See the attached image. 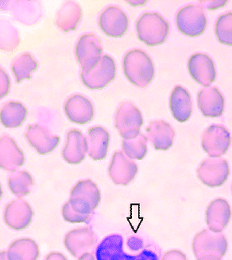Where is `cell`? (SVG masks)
I'll return each instance as SVG.
<instances>
[{"label": "cell", "mask_w": 232, "mask_h": 260, "mask_svg": "<svg viewBox=\"0 0 232 260\" xmlns=\"http://www.w3.org/2000/svg\"><path fill=\"white\" fill-rule=\"evenodd\" d=\"M95 257L96 260H160V252L141 237H130L125 241L120 234H111L97 245Z\"/></svg>", "instance_id": "6da1fadb"}, {"label": "cell", "mask_w": 232, "mask_h": 260, "mask_svg": "<svg viewBox=\"0 0 232 260\" xmlns=\"http://www.w3.org/2000/svg\"><path fill=\"white\" fill-rule=\"evenodd\" d=\"M192 248L197 260H222L227 251L228 242L223 233L203 229L194 237Z\"/></svg>", "instance_id": "7a4b0ae2"}, {"label": "cell", "mask_w": 232, "mask_h": 260, "mask_svg": "<svg viewBox=\"0 0 232 260\" xmlns=\"http://www.w3.org/2000/svg\"><path fill=\"white\" fill-rule=\"evenodd\" d=\"M124 73L130 82L145 88L152 81L155 68L151 58L141 50L130 51L123 60Z\"/></svg>", "instance_id": "3957f363"}, {"label": "cell", "mask_w": 232, "mask_h": 260, "mask_svg": "<svg viewBox=\"0 0 232 260\" xmlns=\"http://www.w3.org/2000/svg\"><path fill=\"white\" fill-rule=\"evenodd\" d=\"M101 192L96 183L90 179L80 181L72 188L68 203L71 209L82 215H92L98 207Z\"/></svg>", "instance_id": "277c9868"}, {"label": "cell", "mask_w": 232, "mask_h": 260, "mask_svg": "<svg viewBox=\"0 0 232 260\" xmlns=\"http://www.w3.org/2000/svg\"><path fill=\"white\" fill-rule=\"evenodd\" d=\"M138 38L148 46H156L165 42L169 24L158 13L142 15L137 23Z\"/></svg>", "instance_id": "5b68a950"}, {"label": "cell", "mask_w": 232, "mask_h": 260, "mask_svg": "<svg viewBox=\"0 0 232 260\" xmlns=\"http://www.w3.org/2000/svg\"><path fill=\"white\" fill-rule=\"evenodd\" d=\"M115 128L123 139H132L140 135L143 124L141 111L132 103H123L115 114Z\"/></svg>", "instance_id": "8992f818"}, {"label": "cell", "mask_w": 232, "mask_h": 260, "mask_svg": "<svg viewBox=\"0 0 232 260\" xmlns=\"http://www.w3.org/2000/svg\"><path fill=\"white\" fill-rule=\"evenodd\" d=\"M97 237L89 226L72 229L67 233L65 246L71 255L81 258L84 254H92L96 250Z\"/></svg>", "instance_id": "52a82bcc"}, {"label": "cell", "mask_w": 232, "mask_h": 260, "mask_svg": "<svg viewBox=\"0 0 232 260\" xmlns=\"http://www.w3.org/2000/svg\"><path fill=\"white\" fill-rule=\"evenodd\" d=\"M207 25V20L202 7L188 5L181 9L177 15V25L182 34L190 37L201 36Z\"/></svg>", "instance_id": "ba28073f"}, {"label": "cell", "mask_w": 232, "mask_h": 260, "mask_svg": "<svg viewBox=\"0 0 232 260\" xmlns=\"http://www.w3.org/2000/svg\"><path fill=\"white\" fill-rule=\"evenodd\" d=\"M200 180L209 187H222L230 174V167L226 159L211 158L205 159L197 170Z\"/></svg>", "instance_id": "9c48e42d"}, {"label": "cell", "mask_w": 232, "mask_h": 260, "mask_svg": "<svg viewBox=\"0 0 232 260\" xmlns=\"http://www.w3.org/2000/svg\"><path fill=\"white\" fill-rule=\"evenodd\" d=\"M230 143V132L223 126H209L202 135V147L209 157L219 158L225 155Z\"/></svg>", "instance_id": "30bf717a"}, {"label": "cell", "mask_w": 232, "mask_h": 260, "mask_svg": "<svg viewBox=\"0 0 232 260\" xmlns=\"http://www.w3.org/2000/svg\"><path fill=\"white\" fill-rule=\"evenodd\" d=\"M102 50L100 40L97 36L94 35L81 36L76 45V52L83 73H88L96 68L102 58Z\"/></svg>", "instance_id": "8fae6325"}, {"label": "cell", "mask_w": 232, "mask_h": 260, "mask_svg": "<svg viewBox=\"0 0 232 260\" xmlns=\"http://www.w3.org/2000/svg\"><path fill=\"white\" fill-rule=\"evenodd\" d=\"M116 68L111 57L105 55L94 69L88 73L81 72L82 81L85 86L94 90L105 88L115 79Z\"/></svg>", "instance_id": "7c38bea8"}, {"label": "cell", "mask_w": 232, "mask_h": 260, "mask_svg": "<svg viewBox=\"0 0 232 260\" xmlns=\"http://www.w3.org/2000/svg\"><path fill=\"white\" fill-rule=\"evenodd\" d=\"M33 216V210L30 205L23 198H17L7 205L4 219L9 228L21 231L29 226Z\"/></svg>", "instance_id": "4fadbf2b"}, {"label": "cell", "mask_w": 232, "mask_h": 260, "mask_svg": "<svg viewBox=\"0 0 232 260\" xmlns=\"http://www.w3.org/2000/svg\"><path fill=\"white\" fill-rule=\"evenodd\" d=\"M108 173L115 184L127 186L136 176L138 166L123 152L117 151L113 155Z\"/></svg>", "instance_id": "5bb4252c"}, {"label": "cell", "mask_w": 232, "mask_h": 260, "mask_svg": "<svg viewBox=\"0 0 232 260\" xmlns=\"http://www.w3.org/2000/svg\"><path fill=\"white\" fill-rule=\"evenodd\" d=\"M25 137L29 144L40 155H47L54 151L60 143V138L50 130L39 124L29 125Z\"/></svg>", "instance_id": "9a60e30c"}, {"label": "cell", "mask_w": 232, "mask_h": 260, "mask_svg": "<svg viewBox=\"0 0 232 260\" xmlns=\"http://www.w3.org/2000/svg\"><path fill=\"white\" fill-rule=\"evenodd\" d=\"M99 25L107 36L121 37L128 28V17L118 7H108L101 14Z\"/></svg>", "instance_id": "2e32d148"}, {"label": "cell", "mask_w": 232, "mask_h": 260, "mask_svg": "<svg viewBox=\"0 0 232 260\" xmlns=\"http://www.w3.org/2000/svg\"><path fill=\"white\" fill-rule=\"evenodd\" d=\"M25 163V155L13 138L0 137V168L13 172Z\"/></svg>", "instance_id": "e0dca14e"}, {"label": "cell", "mask_w": 232, "mask_h": 260, "mask_svg": "<svg viewBox=\"0 0 232 260\" xmlns=\"http://www.w3.org/2000/svg\"><path fill=\"white\" fill-rule=\"evenodd\" d=\"M188 68L193 79L205 88L214 82L217 76L214 63L207 55H193L189 60Z\"/></svg>", "instance_id": "ac0fdd59"}, {"label": "cell", "mask_w": 232, "mask_h": 260, "mask_svg": "<svg viewBox=\"0 0 232 260\" xmlns=\"http://www.w3.org/2000/svg\"><path fill=\"white\" fill-rule=\"evenodd\" d=\"M231 218V209L227 201L218 198L209 204L206 210V223L213 233H222Z\"/></svg>", "instance_id": "d6986e66"}, {"label": "cell", "mask_w": 232, "mask_h": 260, "mask_svg": "<svg viewBox=\"0 0 232 260\" xmlns=\"http://www.w3.org/2000/svg\"><path fill=\"white\" fill-rule=\"evenodd\" d=\"M65 111L70 121L77 124H88L94 116L92 103L80 95H75L67 100Z\"/></svg>", "instance_id": "ffe728a7"}, {"label": "cell", "mask_w": 232, "mask_h": 260, "mask_svg": "<svg viewBox=\"0 0 232 260\" xmlns=\"http://www.w3.org/2000/svg\"><path fill=\"white\" fill-rule=\"evenodd\" d=\"M88 153L87 139L77 129L70 130L67 135V143L63 149V158L69 164L77 165L85 159Z\"/></svg>", "instance_id": "44dd1931"}, {"label": "cell", "mask_w": 232, "mask_h": 260, "mask_svg": "<svg viewBox=\"0 0 232 260\" xmlns=\"http://www.w3.org/2000/svg\"><path fill=\"white\" fill-rule=\"evenodd\" d=\"M198 104L205 117H219L223 113L225 100L218 88L206 87L200 91Z\"/></svg>", "instance_id": "7402d4cb"}, {"label": "cell", "mask_w": 232, "mask_h": 260, "mask_svg": "<svg viewBox=\"0 0 232 260\" xmlns=\"http://www.w3.org/2000/svg\"><path fill=\"white\" fill-rule=\"evenodd\" d=\"M146 130L147 140L151 142L155 150L167 151L174 143L175 131L167 122L155 120L151 122Z\"/></svg>", "instance_id": "603a6c76"}, {"label": "cell", "mask_w": 232, "mask_h": 260, "mask_svg": "<svg viewBox=\"0 0 232 260\" xmlns=\"http://www.w3.org/2000/svg\"><path fill=\"white\" fill-rule=\"evenodd\" d=\"M170 110L177 121L185 123L192 115V101L190 93L181 86L174 88L170 96Z\"/></svg>", "instance_id": "cb8c5ba5"}, {"label": "cell", "mask_w": 232, "mask_h": 260, "mask_svg": "<svg viewBox=\"0 0 232 260\" xmlns=\"http://www.w3.org/2000/svg\"><path fill=\"white\" fill-rule=\"evenodd\" d=\"M88 143V154L93 160H103L107 157L110 143V135L102 127L88 130L86 137Z\"/></svg>", "instance_id": "d4e9b609"}, {"label": "cell", "mask_w": 232, "mask_h": 260, "mask_svg": "<svg viewBox=\"0 0 232 260\" xmlns=\"http://www.w3.org/2000/svg\"><path fill=\"white\" fill-rule=\"evenodd\" d=\"M27 116L26 107L19 102H8L0 110V122L7 128H18Z\"/></svg>", "instance_id": "484cf974"}, {"label": "cell", "mask_w": 232, "mask_h": 260, "mask_svg": "<svg viewBox=\"0 0 232 260\" xmlns=\"http://www.w3.org/2000/svg\"><path fill=\"white\" fill-rule=\"evenodd\" d=\"M7 254L9 260H37L40 250L34 240L21 238L11 244Z\"/></svg>", "instance_id": "4316f807"}, {"label": "cell", "mask_w": 232, "mask_h": 260, "mask_svg": "<svg viewBox=\"0 0 232 260\" xmlns=\"http://www.w3.org/2000/svg\"><path fill=\"white\" fill-rule=\"evenodd\" d=\"M81 17L80 6L74 2H68L63 5L59 10L57 17V25L65 32L76 29Z\"/></svg>", "instance_id": "83f0119b"}, {"label": "cell", "mask_w": 232, "mask_h": 260, "mask_svg": "<svg viewBox=\"0 0 232 260\" xmlns=\"http://www.w3.org/2000/svg\"><path fill=\"white\" fill-rule=\"evenodd\" d=\"M9 189L17 198H23L29 195L34 186L31 175L25 170H15L8 178Z\"/></svg>", "instance_id": "f1b7e54d"}, {"label": "cell", "mask_w": 232, "mask_h": 260, "mask_svg": "<svg viewBox=\"0 0 232 260\" xmlns=\"http://www.w3.org/2000/svg\"><path fill=\"white\" fill-rule=\"evenodd\" d=\"M20 44V36L10 21L0 20V50L13 52Z\"/></svg>", "instance_id": "f546056e"}, {"label": "cell", "mask_w": 232, "mask_h": 260, "mask_svg": "<svg viewBox=\"0 0 232 260\" xmlns=\"http://www.w3.org/2000/svg\"><path fill=\"white\" fill-rule=\"evenodd\" d=\"M38 64L29 53H23L15 59L13 63V72L17 83L31 78Z\"/></svg>", "instance_id": "4dcf8cb0"}, {"label": "cell", "mask_w": 232, "mask_h": 260, "mask_svg": "<svg viewBox=\"0 0 232 260\" xmlns=\"http://www.w3.org/2000/svg\"><path fill=\"white\" fill-rule=\"evenodd\" d=\"M147 138L141 133L136 138L123 139L122 143L123 152L131 159L141 160L147 153Z\"/></svg>", "instance_id": "1f68e13d"}, {"label": "cell", "mask_w": 232, "mask_h": 260, "mask_svg": "<svg viewBox=\"0 0 232 260\" xmlns=\"http://www.w3.org/2000/svg\"><path fill=\"white\" fill-rule=\"evenodd\" d=\"M215 33L221 44L232 46V13L219 17L216 23Z\"/></svg>", "instance_id": "d6a6232c"}, {"label": "cell", "mask_w": 232, "mask_h": 260, "mask_svg": "<svg viewBox=\"0 0 232 260\" xmlns=\"http://www.w3.org/2000/svg\"><path fill=\"white\" fill-rule=\"evenodd\" d=\"M62 216L67 222L71 223H83V222H88L91 219V215H82L75 212L71 209L68 202L63 206Z\"/></svg>", "instance_id": "836d02e7"}, {"label": "cell", "mask_w": 232, "mask_h": 260, "mask_svg": "<svg viewBox=\"0 0 232 260\" xmlns=\"http://www.w3.org/2000/svg\"><path fill=\"white\" fill-rule=\"evenodd\" d=\"M10 90V79L5 70L0 68V99H4Z\"/></svg>", "instance_id": "e575fe53"}, {"label": "cell", "mask_w": 232, "mask_h": 260, "mask_svg": "<svg viewBox=\"0 0 232 260\" xmlns=\"http://www.w3.org/2000/svg\"><path fill=\"white\" fill-rule=\"evenodd\" d=\"M161 260H187V258L180 250H173L166 252Z\"/></svg>", "instance_id": "d590c367"}, {"label": "cell", "mask_w": 232, "mask_h": 260, "mask_svg": "<svg viewBox=\"0 0 232 260\" xmlns=\"http://www.w3.org/2000/svg\"><path fill=\"white\" fill-rule=\"evenodd\" d=\"M45 260H67L65 256L61 253H57V252H52L51 254L47 256Z\"/></svg>", "instance_id": "8d00e7d4"}, {"label": "cell", "mask_w": 232, "mask_h": 260, "mask_svg": "<svg viewBox=\"0 0 232 260\" xmlns=\"http://www.w3.org/2000/svg\"><path fill=\"white\" fill-rule=\"evenodd\" d=\"M78 260H96L95 255L93 254H87L82 256L81 258H79Z\"/></svg>", "instance_id": "74e56055"}, {"label": "cell", "mask_w": 232, "mask_h": 260, "mask_svg": "<svg viewBox=\"0 0 232 260\" xmlns=\"http://www.w3.org/2000/svg\"><path fill=\"white\" fill-rule=\"evenodd\" d=\"M0 260H9L8 258L7 251L0 252Z\"/></svg>", "instance_id": "f35d334b"}, {"label": "cell", "mask_w": 232, "mask_h": 260, "mask_svg": "<svg viewBox=\"0 0 232 260\" xmlns=\"http://www.w3.org/2000/svg\"><path fill=\"white\" fill-rule=\"evenodd\" d=\"M2 196H3L2 187H1V185H0V200H1V198H2Z\"/></svg>", "instance_id": "ab89813d"}]
</instances>
